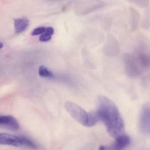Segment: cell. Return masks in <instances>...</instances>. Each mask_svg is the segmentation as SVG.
Masks as SVG:
<instances>
[{
    "mask_svg": "<svg viewBox=\"0 0 150 150\" xmlns=\"http://www.w3.org/2000/svg\"><path fill=\"white\" fill-rule=\"evenodd\" d=\"M97 112L100 121L104 123L108 133L116 139L125 132V124L115 103L109 98L100 96L97 98Z\"/></svg>",
    "mask_w": 150,
    "mask_h": 150,
    "instance_id": "obj_1",
    "label": "cell"
},
{
    "mask_svg": "<svg viewBox=\"0 0 150 150\" xmlns=\"http://www.w3.org/2000/svg\"><path fill=\"white\" fill-rule=\"evenodd\" d=\"M150 105L149 103H146L140 111L139 122V129L145 135H149L150 134Z\"/></svg>",
    "mask_w": 150,
    "mask_h": 150,
    "instance_id": "obj_6",
    "label": "cell"
},
{
    "mask_svg": "<svg viewBox=\"0 0 150 150\" xmlns=\"http://www.w3.org/2000/svg\"><path fill=\"white\" fill-rule=\"evenodd\" d=\"M54 33V29L52 27H47L45 28L44 33L41 35L39 40L42 42H48L51 39Z\"/></svg>",
    "mask_w": 150,
    "mask_h": 150,
    "instance_id": "obj_10",
    "label": "cell"
},
{
    "mask_svg": "<svg viewBox=\"0 0 150 150\" xmlns=\"http://www.w3.org/2000/svg\"><path fill=\"white\" fill-rule=\"evenodd\" d=\"M105 5V2L100 1H78L75 4V13L79 15L88 14L102 8Z\"/></svg>",
    "mask_w": 150,
    "mask_h": 150,
    "instance_id": "obj_4",
    "label": "cell"
},
{
    "mask_svg": "<svg viewBox=\"0 0 150 150\" xmlns=\"http://www.w3.org/2000/svg\"><path fill=\"white\" fill-rule=\"evenodd\" d=\"M45 28H45V27H40V28L35 29L32 32V35L36 36L39 35H42L45 31Z\"/></svg>",
    "mask_w": 150,
    "mask_h": 150,
    "instance_id": "obj_13",
    "label": "cell"
},
{
    "mask_svg": "<svg viewBox=\"0 0 150 150\" xmlns=\"http://www.w3.org/2000/svg\"><path fill=\"white\" fill-rule=\"evenodd\" d=\"M131 139L128 135H122L115 139V142L110 146L106 147V150H123L128 146Z\"/></svg>",
    "mask_w": 150,
    "mask_h": 150,
    "instance_id": "obj_7",
    "label": "cell"
},
{
    "mask_svg": "<svg viewBox=\"0 0 150 150\" xmlns=\"http://www.w3.org/2000/svg\"><path fill=\"white\" fill-rule=\"evenodd\" d=\"M99 150H106V146H104L103 145L100 146L99 147Z\"/></svg>",
    "mask_w": 150,
    "mask_h": 150,
    "instance_id": "obj_15",
    "label": "cell"
},
{
    "mask_svg": "<svg viewBox=\"0 0 150 150\" xmlns=\"http://www.w3.org/2000/svg\"><path fill=\"white\" fill-rule=\"evenodd\" d=\"M66 109L70 115L82 125L87 127L89 114L83 108L71 101L67 102L65 104Z\"/></svg>",
    "mask_w": 150,
    "mask_h": 150,
    "instance_id": "obj_3",
    "label": "cell"
},
{
    "mask_svg": "<svg viewBox=\"0 0 150 150\" xmlns=\"http://www.w3.org/2000/svg\"><path fill=\"white\" fill-rule=\"evenodd\" d=\"M3 43H2L1 42H0V50L1 49H2V48H3Z\"/></svg>",
    "mask_w": 150,
    "mask_h": 150,
    "instance_id": "obj_16",
    "label": "cell"
},
{
    "mask_svg": "<svg viewBox=\"0 0 150 150\" xmlns=\"http://www.w3.org/2000/svg\"><path fill=\"white\" fill-rule=\"evenodd\" d=\"M132 2H135L136 4H137L139 6L141 7H146L147 6L148 4V2L149 1H133Z\"/></svg>",
    "mask_w": 150,
    "mask_h": 150,
    "instance_id": "obj_14",
    "label": "cell"
},
{
    "mask_svg": "<svg viewBox=\"0 0 150 150\" xmlns=\"http://www.w3.org/2000/svg\"><path fill=\"white\" fill-rule=\"evenodd\" d=\"M0 125L13 130L18 129L20 128L17 120L11 115L0 116Z\"/></svg>",
    "mask_w": 150,
    "mask_h": 150,
    "instance_id": "obj_8",
    "label": "cell"
},
{
    "mask_svg": "<svg viewBox=\"0 0 150 150\" xmlns=\"http://www.w3.org/2000/svg\"><path fill=\"white\" fill-rule=\"evenodd\" d=\"M39 74L41 77L45 78H52L54 77L53 73L43 66L39 67Z\"/></svg>",
    "mask_w": 150,
    "mask_h": 150,
    "instance_id": "obj_12",
    "label": "cell"
},
{
    "mask_svg": "<svg viewBox=\"0 0 150 150\" xmlns=\"http://www.w3.org/2000/svg\"><path fill=\"white\" fill-rule=\"evenodd\" d=\"M139 61L134 56L130 54H125L124 64L125 72L131 77H136L141 72Z\"/></svg>",
    "mask_w": 150,
    "mask_h": 150,
    "instance_id": "obj_5",
    "label": "cell"
},
{
    "mask_svg": "<svg viewBox=\"0 0 150 150\" xmlns=\"http://www.w3.org/2000/svg\"><path fill=\"white\" fill-rule=\"evenodd\" d=\"M131 11V22L132 23V28L136 29L137 27L139 20V15L137 10L132 8Z\"/></svg>",
    "mask_w": 150,
    "mask_h": 150,
    "instance_id": "obj_11",
    "label": "cell"
},
{
    "mask_svg": "<svg viewBox=\"0 0 150 150\" xmlns=\"http://www.w3.org/2000/svg\"><path fill=\"white\" fill-rule=\"evenodd\" d=\"M0 145L13 146H26L35 149V145L33 142L23 136H16L7 133H0Z\"/></svg>",
    "mask_w": 150,
    "mask_h": 150,
    "instance_id": "obj_2",
    "label": "cell"
},
{
    "mask_svg": "<svg viewBox=\"0 0 150 150\" xmlns=\"http://www.w3.org/2000/svg\"><path fill=\"white\" fill-rule=\"evenodd\" d=\"M29 24L28 19L26 17L19 18L15 20V28L16 34L23 32L27 28Z\"/></svg>",
    "mask_w": 150,
    "mask_h": 150,
    "instance_id": "obj_9",
    "label": "cell"
}]
</instances>
